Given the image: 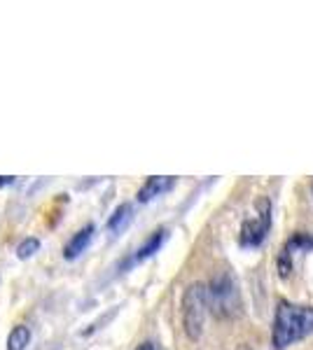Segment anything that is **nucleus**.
<instances>
[{"mask_svg":"<svg viewBox=\"0 0 313 350\" xmlns=\"http://www.w3.org/2000/svg\"><path fill=\"white\" fill-rule=\"evenodd\" d=\"M238 350H250L248 346H241V348H238Z\"/></svg>","mask_w":313,"mask_h":350,"instance_id":"obj_14","label":"nucleus"},{"mask_svg":"<svg viewBox=\"0 0 313 350\" xmlns=\"http://www.w3.org/2000/svg\"><path fill=\"white\" fill-rule=\"evenodd\" d=\"M180 313H183L185 334L190 336L192 341H199L203 334V325H206V315H208L206 283H192L185 287Z\"/></svg>","mask_w":313,"mask_h":350,"instance_id":"obj_3","label":"nucleus"},{"mask_svg":"<svg viewBox=\"0 0 313 350\" xmlns=\"http://www.w3.org/2000/svg\"><path fill=\"white\" fill-rule=\"evenodd\" d=\"M311 196H313V183H311Z\"/></svg>","mask_w":313,"mask_h":350,"instance_id":"obj_15","label":"nucleus"},{"mask_svg":"<svg viewBox=\"0 0 313 350\" xmlns=\"http://www.w3.org/2000/svg\"><path fill=\"white\" fill-rule=\"evenodd\" d=\"M311 250H313V231H295V234L283 243L281 252H278V257H276L278 278L288 280L290 275H292L295 255H299V252H311Z\"/></svg>","mask_w":313,"mask_h":350,"instance_id":"obj_5","label":"nucleus"},{"mask_svg":"<svg viewBox=\"0 0 313 350\" xmlns=\"http://www.w3.org/2000/svg\"><path fill=\"white\" fill-rule=\"evenodd\" d=\"M38 247H40L38 239H26V241L19 243V247H16V255H19L21 259H28L33 252H38Z\"/></svg>","mask_w":313,"mask_h":350,"instance_id":"obj_11","label":"nucleus"},{"mask_svg":"<svg viewBox=\"0 0 313 350\" xmlns=\"http://www.w3.org/2000/svg\"><path fill=\"white\" fill-rule=\"evenodd\" d=\"M313 336V306L295 301H278L274 310V325H271V346L276 350H286L297 341Z\"/></svg>","mask_w":313,"mask_h":350,"instance_id":"obj_1","label":"nucleus"},{"mask_svg":"<svg viewBox=\"0 0 313 350\" xmlns=\"http://www.w3.org/2000/svg\"><path fill=\"white\" fill-rule=\"evenodd\" d=\"M175 187V178H168V175H157V178H147L145 185L138 189V201L140 203H147L152 199H157V196L166 194L168 189Z\"/></svg>","mask_w":313,"mask_h":350,"instance_id":"obj_7","label":"nucleus"},{"mask_svg":"<svg viewBox=\"0 0 313 350\" xmlns=\"http://www.w3.org/2000/svg\"><path fill=\"white\" fill-rule=\"evenodd\" d=\"M131 213H134L131 203H122V206H117V208H115V213H112L110 219H108V229H110L112 234L122 231V229L131 222Z\"/></svg>","mask_w":313,"mask_h":350,"instance_id":"obj_9","label":"nucleus"},{"mask_svg":"<svg viewBox=\"0 0 313 350\" xmlns=\"http://www.w3.org/2000/svg\"><path fill=\"white\" fill-rule=\"evenodd\" d=\"M206 301L208 310L218 320H234L243 313L241 290H238L236 278L227 271L213 275L206 283Z\"/></svg>","mask_w":313,"mask_h":350,"instance_id":"obj_2","label":"nucleus"},{"mask_svg":"<svg viewBox=\"0 0 313 350\" xmlns=\"http://www.w3.org/2000/svg\"><path fill=\"white\" fill-rule=\"evenodd\" d=\"M92 236H94V224H87V227L79 229L77 234L66 243L64 257L66 259H75V257L82 255V252L89 247V243H92Z\"/></svg>","mask_w":313,"mask_h":350,"instance_id":"obj_8","label":"nucleus"},{"mask_svg":"<svg viewBox=\"0 0 313 350\" xmlns=\"http://www.w3.org/2000/svg\"><path fill=\"white\" fill-rule=\"evenodd\" d=\"M271 213H274V206H271L269 196L258 199V203H255V213L243 219L241 229H238V245L246 247V250L260 247L271 231Z\"/></svg>","mask_w":313,"mask_h":350,"instance_id":"obj_4","label":"nucleus"},{"mask_svg":"<svg viewBox=\"0 0 313 350\" xmlns=\"http://www.w3.org/2000/svg\"><path fill=\"white\" fill-rule=\"evenodd\" d=\"M31 341V329L24 325H16L8 336V350H24Z\"/></svg>","mask_w":313,"mask_h":350,"instance_id":"obj_10","label":"nucleus"},{"mask_svg":"<svg viewBox=\"0 0 313 350\" xmlns=\"http://www.w3.org/2000/svg\"><path fill=\"white\" fill-rule=\"evenodd\" d=\"M134 350H159V346L155 341H143V343H138Z\"/></svg>","mask_w":313,"mask_h":350,"instance_id":"obj_12","label":"nucleus"},{"mask_svg":"<svg viewBox=\"0 0 313 350\" xmlns=\"http://www.w3.org/2000/svg\"><path fill=\"white\" fill-rule=\"evenodd\" d=\"M12 175H3V178H0V187H5V185H10V183H12Z\"/></svg>","mask_w":313,"mask_h":350,"instance_id":"obj_13","label":"nucleus"},{"mask_svg":"<svg viewBox=\"0 0 313 350\" xmlns=\"http://www.w3.org/2000/svg\"><path fill=\"white\" fill-rule=\"evenodd\" d=\"M166 236H168V231L166 229H157V231H152L150 236L145 239V243L140 247H136L131 255L124 259L122 262V271H127V269H131V267H136V264H140V262H145V259H150L155 252L159 250V247L164 245V241H166Z\"/></svg>","mask_w":313,"mask_h":350,"instance_id":"obj_6","label":"nucleus"}]
</instances>
